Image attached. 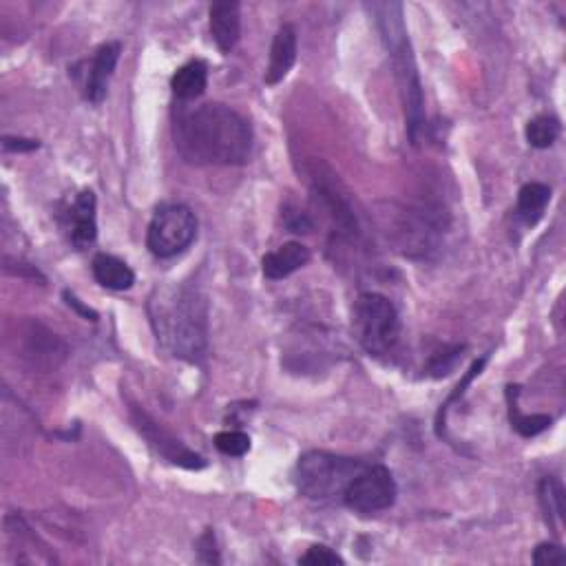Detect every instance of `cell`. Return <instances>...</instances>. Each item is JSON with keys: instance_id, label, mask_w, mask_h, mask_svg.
Here are the masks:
<instances>
[{"instance_id": "1", "label": "cell", "mask_w": 566, "mask_h": 566, "mask_svg": "<svg viewBox=\"0 0 566 566\" xmlns=\"http://www.w3.org/2000/svg\"><path fill=\"white\" fill-rule=\"evenodd\" d=\"M175 146L197 166H239L253 151V129L226 104L208 102L177 118Z\"/></svg>"}, {"instance_id": "2", "label": "cell", "mask_w": 566, "mask_h": 566, "mask_svg": "<svg viewBox=\"0 0 566 566\" xmlns=\"http://www.w3.org/2000/svg\"><path fill=\"white\" fill-rule=\"evenodd\" d=\"M155 337L175 359L199 363L208 350V303L197 288L162 286L149 301Z\"/></svg>"}, {"instance_id": "3", "label": "cell", "mask_w": 566, "mask_h": 566, "mask_svg": "<svg viewBox=\"0 0 566 566\" xmlns=\"http://www.w3.org/2000/svg\"><path fill=\"white\" fill-rule=\"evenodd\" d=\"M372 12L376 16V25H379L383 43L392 58L396 85L405 111L407 135H410L414 144H418V135H421L425 127V96L410 38H407L403 7L398 3H383L372 5Z\"/></svg>"}, {"instance_id": "4", "label": "cell", "mask_w": 566, "mask_h": 566, "mask_svg": "<svg viewBox=\"0 0 566 566\" xmlns=\"http://www.w3.org/2000/svg\"><path fill=\"white\" fill-rule=\"evenodd\" d=\"M381 230L398 253L412 259H427L438 250L440 224L423 208L387 204L381 211Z\"/></svg>"}, {"instance_id": "5", "label": "cell", "mask_w": 566, "mask_h": 566, "mask_svg": "<svg viewBox=\"0 0 566 566\" xmlns=\"http://www.w3.org/2000/svg\"><path fill=\"white\" fill-rule=\"evenodd\" d=\"M365 465L361 460L345 458L328 452H308L295 467V485L301 496L310 500H332L341 496L350 480Z\"/></svg>"}, {"instance_id": "6", "label": "cell", "mask_w": 566, "mask_h": 566, "mask_svg": "<svg viewBox=\"0 0 566 566\" xmlns=\"http://www.w3.org/2000/svg\"><path fill=\"white\" fill-rule=\"evenodd\" d=\"M352 330L365 352L372 356H383L398 341L401 319H398V312L390 299L379 295V292H363L354 301Z\"/></svg>"}, {"instance_id": "7", "label": "cell", "mask_w": 566, "mask_h": 566, "mask_svg": "<svg viewBox=\"0 0 566 566\" xmlns=\"http://www.w3.org/2000/svg\"><path fill=\"white\" fill-rule=\"evenodd\" d=\"M310 193L312 202L326 215L334 233L343 239H356L361 235L359 215L354 211L348 188L334 175L330 166L314 162L310 169Z\"/></svg>"}, {"instance_id": "8", "label": "cell", "mask_w": 566, "mask_h": 566, "mask_svg": "<svg viewBox=\"0 0 566 566\" xmlns=\"http://www.w3.org/2000/svg\"><path fill=\"white\" fill-rule=\"evenodd\" d=\"M197 237V217L184 204H166L155 211L149 230H146V246L160 259H171L193 244Z\"/></svg>"}, {"instance_id": "9", "label": "cell", "mask_w": 566, "mask_h": 566, "mask_svg": "<svg viewBox=\"0 0 566 566\" xmlns=\"http://www.w3.org/2000/svg\"><path fill=\"white\" fill-rule=\"evenodd\" d=\"M396 480L383 465H365L343 491V502L359 516H374L396 502Z\"/></svg>"}, {"instance_id": "10", "label": "cell", "mask_w": 566, "mask_h": 566, "mask_svg": "<svg viewBox=\"0 0 566 566\" xmlns=\"http://www.w3.org/2000/svg\"><path fill=\"white\" fill-rule=\"evenodd\" d=\"M131 418L146 443H149L162 458L169 460V463L177 467H184V469H204L206 467V460L202 456H197L186 445H182L180 440L166 432L162 425H157L146 412L133 407Z\"/></svg>"}, {"instance_id": "11", "label": "cell", "mask_w": 566, "mask_h": 566, "mask_svg": "<svg viewBox=\"0 0 566 566\" xmlns=\"http://www.w3.org/2000/svg\"><path fill=\"white\" fill-rule=\"evenodd\" d=\"M122 54V45L120 43H107L102 45L96 54H93L91 60H85L82 65L76 69V76H80V89L85 100H89L91 104H100L107 96L109 89V80L115 71V65H118Z\"/></svg>"}, {"instance_id": "12", "label": "cell", "mask_w": 566, "mask_h": 566, "mask_svg": "<svg viewBox=\"0 0 566 566\" xmlns=\"http://www.w3.org/2000/svg\"><path fill=\"white\" fill-rule=\"evenodd\" d=\"M98 235L96 219V195L93 191H82L69 211V237L78 250L91 246Z\"/></svg>"}, {"instance_id": "13", "label": "cell", "mask_w": 566, "mask_h": 566, "mask_svg": "<svg viewBox=\"0 0 566 566\" xmlns=\"http://www.w3.org/2000/svg\"><path fill=\"white\" fill-rule=\"evenodd\" d=\"M297 60V29L292 25H281L275 40H272L270 47V62L266 69V85L275 87L279 82L288 76V71L292 69Z\"/></svg>"}, {"instance_id": "14", "label": "cell", "mask_w": 566, "mask_h": 566, "mask_svg": "<svg viewBox=\"0 0 566 566\" xmlns=\"http://www.w3.org/2000/svg\"><path fill=\"white\" fill-rule=\"evenodd\" d=\"M211 34L217 49L222 54H230L235 49V45L239 43V34H241V7L239 3H215L211 7Z\"/></svg>"}, {"instance_id": "15", "label": "cell", "mask_w": 566, "mask_h": 566, "mask_svg": "<svg viewBox=\"0 0 566 566\" xmlns=\"http://www.w3.org/2000/svg\"><path fill=\"white\" fill-rule=\"evenodd\" d=\"M310 248L299 244V241H288V244L279 246L277 250H272L261 261V270H264V277L270 281H279L290 277L292 272L301 270L310 261Z\"/></svg>"}, {"instance_id": "16", "label": "cell", "mask_w": 566, "mask_h": 566, "mask_svg": "<svg viewBox=\"0 0 566 566\" xmlns=\"http://www.w3.org/2000/svg\"><path fill=\"white\" fill-rule=\"evenodd\" d=\"M208 85V67L202 60H191L175 71L171 78V89L177 100L188 102L202 96Z\"/></svg>"}, {"instance_id": "17", "label": "cell", "mask_w": 566, "mask_h": 566, "mask_svg": "<svg viewBox=\"0 0 566 566\" xmlns=\"http://www.w3.org/2000/svg\"><path fill=\"white\" fill-rule=\"evenodd\" d=\"M93 277L107 290H129L135 283V272L113 255H96L93 259Z\"/></svg>"}, {"instance_id": "18", "label": "cell", "mask_w": 566, "mask_h": 566, "mask_svg": "<svg viewBox=\"0 0 566 566\" xmlns=\"http://www.w3.org/2000/svg\"><path fill=\"white\" fill-rule=\"evenodd\" d=\"M551 202V188L547 184L540 182H531L524 184L518 193V208L516 213L527 226H536L547 206Z\"/></svg>"}, {"instance_id": "19", "label": "cell", "mask_w": 566, "mask_h": 566, "mask_svg": "<svg viewBox=\"0 0 566 566\" xmlns=\"http://www.w3.org/2000/svg\"><path fill=\"white\" fill-rule=\"evenodd\" d=\"M29 345H27V356L36 365H47V368H56L58 359L65 356V345H62L56 334L47 332L40 326H31L29 330Z\"/></svg>"}, {"instance_id": "20", "label": "cell", "mask_w": 566, "mask_h": 566, "mask_svg": "<svg viewBox=\"0 0 566 566\" xmlns=\"http://www.w3.org/2000/svg\"><path fill=\"white\" fill-rule=\"evenodd\" d=\"M560 120L553 115H538L527 124V142L533 149H549L560 138Z\"/></svg>"}, {"instance_id": "21", "label": "cell", "mask_w": 566, "mask_h": 566, "mask_svg": "<svg viewBox=\"0 0 566 566\" xmlns=\"http://www.w3.org/2000/svg\"><path fill=\"white\" fill-rule=\"evenodd\" d=\"M509 418H511V427L524 438H533L542 432H547L553 423V418L547 414H520L518 405L511 401H509Z\"/></svg>"}, {"instance_id": "22", "label": "cell", "mask_w": 566, "mask_h": 566, "mask_svg": "<svg viewBox=\"0 0 566 566\" xmlns=\"http://www.w3.org/2000/svg\"><path fill=\"white\" fill-rule=\"evenodd\" d=\"M540 502L547 516V524L555 527V518H564V491L558 480L544 478L540 482Z\"/></svg>"}, {"instance_id": "23", "label": "cell", "mask_w": 566, "mask_h": 566, "mask_svg": "<svg viewBox=\"0 0 566 566\" xmlns=\"http://www.w3.org/2000/svg\"><path fill=\"white\" fill-rule=\"evenodd\" d=\"M487 361H489V356H482V359H478V361H474V365H471L469 368V372L463 376V381H460L458 385H456V390L449 394V398L447 401L440 405V412H438V418H436V434L438 436H443V427H445V416H447V410L449 407H452V403H456L460 396L465 394V390H467V385L476 379V376H480V372H482V368H485L487 365Z\"/></svg>"}, {"instance_id": "24", "label": "cell", "mask_w": 566, "mask_h": 566, "mask_svg": "<svg viewBox=\"0 0 566 566\" xmlns=\"http://www.w3.org/2000/svg\"><path fill=\"white\" fill-rule=\"evenodd\" d=\"M215 447L224 456L241 458L250 452V436L244 432H235V429H228V432H219L215 436Z\"/></svg>"}, {"instance_id": "25", "label": "cell", "mask_w": 566, "mask_h": 566, "mask_svg": "<svg viewBox=\"0 0 566 566\" xmlns=\"http://www.w3.org/2000/svg\"><path fill=\"white\" fill-rule=\"evenodd\" d=\"M303 566H332V564H345L339 553H334L326 544H314L299 558Z\"/></svg>"}, {"instance_id": "26", "label": "cell", "mask_w": 566, "mask_h": 566, "mask_svg": "<svg viewBox=\"0 0 566 566\" xmlns=\"http://www.w3.org/2000/svg\"><path fill=\"white\" fill-rule=\"evenodd\" d=\"M460 352H463V348H458V345H456V348H452V350H443V352L434 354V359L429 361V365H427V374L434 376V379L447 376L449 372L454 370Z\"/></svg>"}, {"instance_id": "27", "label": "cell", "mask_w": 566, "mask_h": 566, "mask_svg": "<svg viewBox=\"0 0 566 566\" xmlns=\"http://www.w3.org/2000/svg\"><path fill=\"white\" fill-rule=\"evenodd\" d=\"M566 562V553L560 547V544H551V542H542L533 551V564L538 566H553V564H564Z\"/></svg>"}, {"instance_id": "28", "label": "cell", "mask_w": 566, "mask_h": 566, "mask_svg": "<svg viewBox=\"0 0 566 566\" xmlns=\"http://www.w3.org/2000/svg\"><path fill=\"white\" fill-rule=\"evenodd\" d=\"M286 226L292 230V233H310V230L314 228L312 219L306 213H299V211L286 213Z\"/></svg>"}, {"instance_id": "29", "label": "cell", "mask_w": 566, "mask_h": 566, "mask_svg": "<svg viewBox=\"0 0 566 566\" xmlns=\"http://www.w3.org/2000/svg\"><path fill=\"white\" fill-rule=\"evenodd\" d=\"M3 146H5V151H12V153H29V151H36L40 142L25 140V138H5Z\"/></svg>"}, {"instance_id": "30", "label": "cell", "mask_w": 566, "mask_h": 566, "mask_svg": "<svg viewBox=\"0 0 566 566\" xmlns=\"http://www.w3.org/2000/svg\"><path fill=\"white\" fill-rule=\"evenodd\" d=\"M65 299H67L69 306H71V308H76V310H78V312H80V314H82V317H85V319H91V321H96V319H98V314H96V312H93L91 308L82 306L80 299L73 297V295H71V292H65Z\"/></svg>"}]
</instances>
